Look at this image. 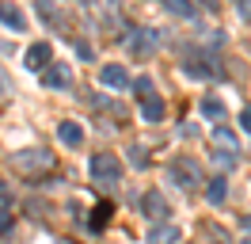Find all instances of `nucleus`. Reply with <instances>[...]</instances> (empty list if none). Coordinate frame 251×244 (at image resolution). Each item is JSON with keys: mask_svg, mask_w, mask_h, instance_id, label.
Listing matches in <instances>:
<instances>
[{"mask_svg": "<svg viewBox=\"0 0 251 244\" xmlns=\"http://www.w3.org/2000/svg\"><path fill=\"white\" fill-rule=\"evenodd\" d=\"M0 23L8 30H27V15L19 12L16 4H0Z\"/></svg>", "mask_w": 251, "mask_h": 244, "instance_id": "nucleus-12", "label": "nucleus"}, {"mask_svg": "<svg viewBox=\"0 0 251 244\" xmlns=\"http://www.w3.org/2000/svg\"><path fill=\"white\" fill-rule=\"evenodd\" d=\"M172 180H175V187L194 191V187H202V168L194 164L190 156H179V160H172Z\"/></svg>", "mask_w": 251, "mask_h": 244, "instance_id": "nucleus-3", "label": "nucleus"}, {"mask_svg": "<svg viewBox=\"0 0 251 244\" xmlns=\"http://www.w3.org/2000/svg\"><path fill=\"white\" fill-rule=\"evenodd\" d=\"M183 73H187L190 80H205V76H209V69H202V61H187V65H183Z\"/></svg>", "mask_w": 251, "mask_h": 244, "instance_id": "nucleus-19", "label": "nucleus"}, {"mask_svg": "<svg viewBox=\"0 0 251 244\" xmlns=\"http://www.w3.org/2000/svg\"><path fill=\"white\" fill-rule=\"evenodd\" d=\"M88 172H92V180H95V183L110 187V183L122 180V160H118V156H110V152H95L92 164H88Z\"/></svg>", "mask_w": 251, "mask_h": 244, "instance_id": "nucleus-2", "label": "nucleus"}, {"mask_svg": "<svg viewBox=\"0 0 251 244\" xmlns=\"http://www.w3.org/2000/svg\"><path fill=\"white\" fill-rule=\"evenodd\" d=\"M179 241H183V233H179V225H172V221L149 229V244H179Z\"/></svg>", "mask_w": 251, "mask_h": 244, "instance_id": "nucleus-9", "label": "nucleus"}, {"mask_svg": "<svg viewBox=\"0 0 251 244\" xmlns=\"http://www.w3.org/2000/svg\"><path fill=\"white\" fill-rule=\"evenodd\" d=\"M225 195H228V183L221 180V176L205 183V198H209V206H221V202H225Z\"/></svg>", "mask_w": 251, "mask_h": 244, "instance_id": "nucleus-15", "label": "nucleus"}, {"mask_svg": "<svg viewBox=\"0 0 251 244\" xmlns=\"http://www.w3.org/2000/svg\"><path fill=\"white\" fill-rule=\"evenodd\" d=\"M42 84L46 88H69L73 84V69L69 65H50L46 73H42Z\"/></svg>", "mask_w": 251, "mask_h": 244, "instance_id": "nucleus-10", "label": "nucleus"}, {"mask_svg": "<svg viewBox=\"0 0 251 244\" xmlns=\"http://www.w3.org/2000/svg\"><path fill=\"white\" fill-rule=\"evenodd\" d=\"M141 115H145V122H160L164 119V99H160V95H149L141 103Z\"/></svg>", "mask_w": 251, "mask_h": 244, "instance_id": "nucleus-16", "label": "nucleus"}, {"mask_svg": "<svg viewBox=\"0 0 251 244\" xmlns=\"http://www.w3.org/2000/svg\"><path fill=\"white\" fill-rule=\"evenodd\" d=\"M129 164L133 168H149V149H145V145H133V149H129Z\"/></svg>", "mask_w": 251, "mask_h": 244, "instance_id": "nucleus-18", "label": "nucleus"}, {"mask_svg": "<svg viewBox=\"0 0 251 244\" xmlns=\"http://www.w3.org/2000/svg\"><path fill=\"white\" fill-rule=\"evenodd\" d=\"M240 126H244V130L251 134V107H244V115H240Z\"/></svg>", "mask_w": 251, "mask_h": 244, "instance_id": "nucleus-24", "label": "nucleus"}, {"mask_svg": "<svg viewBox=\"0 0 251 244\" xmlns=\"http://www.w3.org/2000/svg\"><path fill=\"white\" fill-rule=\"evenodd\" d=\"M133 92H137L141 99H149V95H152V76H137V80H133Z\"/></svg>", "mask_w": 251, "mask_h": 244, "instance_id": "nucleus-20", "label": "nucleus"}, {"mask_svg": "<svg viewBox=\"0 0 251 244\" xmlns=\"http://www.w3.org/2000/svg\"><path fill=\"white\" fill-rule=\"evenodd\" d=\"M236 12H240V19H251V0H240V4H236Z\"/></svg>", "mask_w": 251, "mask_h": 244, "instance_id": "nucleus-22", "label": "nucleus"}, {"mask_svg": "<svg viewBox=\"0 0 251 244\" xmlns=\"http://www.w3.org/2000/svg\"><path fill=\"white\" fill-rule=\"evenodd\" d=\"M198 134V130H194V122H183V126H179V137H194Z\"/></svg>", "mask_w": 251, "mask_h": 244, "instance_id": "nucleus-23", "label": "nucleus"}, {"mask_svg": "<svg viewBox=\"0 0 251 244\" xmlns=\"http://www.w3.org/2000/svg\"><path fill=\"white\" fill-rule=\"evenodd\" d=\"M110 214H114V206H110V202H99V206L92 210L88 229H92V233H103V229H107V221H110Z\"/></svg>", "mask_w": 251, "mask_h": 244, "instance_id": "nucleus-13", "label": "nucleus"}, {"mask_svg": "<svg viewBox=\"0 0 251 244\" xmlns=\"http://www.w3.org/2000/svg\"><path fill=\"white\" fill-rule=\"evenodd\" d=\"M57 141H61L65 149H80V145H84V130H80V122L65 119L61 126H57Z\"/></svg>", "mask_w": 251, "mask_h": 244, "instance_id": "nucleus-7", "label": "nucleus"}, {"mask_svg": "<svg viewBox=\"0 0 251 244\" xmlns=\"http://www.w3.org/2000/svg\"><path fill=\"white\" fill-rule=\"evenodd\" d=\"M8 95H12V80H8L4 69H0V99H8Z\"/></svg>", "mask_w": 251, "mask_h": 244, "instance_id": "nucleus-21", "label": "nucleus"}, {"mask_svg": "<svg viewBox=\"0 0 251 244\" xmlns=\"http://www.w3.org/2000/svg\"><path fill=\"white\" fill-rule=\"evenodd\" d=\"M168 12H172V15H187V19H194V15H198V8H194V4H187V0H168Z\"/></svg>", "mask_w": 251, "mask_h": 244, "instance_id": "nucleus-17", "label": "nucleus"}, {"mask_svg": "<svg viewBox=\"0 0 251 244\" xmlns=\"http://www.w3.org/2000/svg\"><path fill=\"white\" fill-rule=\"evenodd\" d=\"M244 225H248V229H251V214H248V217H244Z\"/></svg>", "mask_w": 251, "mask_h": 244, "instance_id": "nucleus-26", "label": "nucleus"}, {"mask_svg": "<svg viewBox=\"0 0 251 244\" xmlns=\"http://www.w3.org/2000/svg\"><path fill=\"white\" fill-rule=\"evenodd\" d=\"M202 115H205L209 122H217V126H221L228 111H225V103H221V99H213V95H205V99H202Z\"/></svg>", "mask_w": 251, "mask_h": 244, "instance_id": "nucleus-14", "label": "nucleus"}, {"mask_svg": "<svg viewBox=\"0 0 251 244\" xmlns=\"http://www.w3.org/2000/svg\"><path fill=\"white\" fill-rule=\"evenodd\" d=\"M12 168L23 172V176H42V172L53 168V156L46 149H19V152H12Z\"/></svg>", "mask_w": 251, "mask_h": 244, "instance_id": "nucleus-1", "label": "nucleus"}, {"mask_svg": "<svg viewBox=\"0 0 251 244\" xmlns=\"http://www.w3.org/2000/svg\"><path fill=\"white\" fill-rule=\"evenodd\" d=\"M213 149H217L221 156L240 160V141H236V134L228 130V126H213Z\"/></svg>", "mask_w": 251, "mask_h": 244, "instance_id": "nucleus-6", "label": "nucleus"}, {"mask_svg": "<svg viewBox=\"0 0 251 244\" xmlns=\"http://www.w3.org/2000/svg\"><path fill=\"white\" fill-rule=\"evenodd\" d=\"M23 61H27L31 73H46L50 65H53V50H50V42H34L31 50L23 54Z\"/></svg>", "mask_w": 251, "mask_h": 244, "instance_id": "nucleus-5", "label": "nucleus"}, {"mask_svg": "<svg viewBox=\"0 0 251 244\" xmlns=\"http://www.w3.org/2000/svg\"><path fill=\"white\" fill-rule=\"evenodd\" d=\"M99 80H103L107 88H126V84H129V76H126V69L118 65V61L103 65V69H99Z\"/></svg>", "mask_w": 251, "mask_h": 244, "instance_id": "nucleus-11", "label": "nucleus"}, {"mask_svg": "<svg viewBox=\"0 0 251 244\" xmlns=\"http://www.w3.org/2000/svg\"><path fill=\"white\" fill-rule=\"evenodd\" d=\"M240 244H251V241H248V237H244V241H240Z\"/></svg>", "mask_w": 251, "mask_h": 244, "instance_id": "nucleus-27", "label": "nucleus"}, {"mask_svg": "<svg viewBox=\"0 0 251 244\" xmlns=\"http://www.w3.org/2000/svg\"><path fill=\"white\" fill-rule=\"evenodd\" d=\"M160 42V34L152 27H141V30H133V34H126V50L133 54V58H149L152 50H156Z\"/></svg>", "mask_w": 251, "mask_h": 244, "instance_id": "nucleus-4", "label": "nucleus"}, {"mask_svg": "<svg viewBox=\"0 0 251 244\" xmlns=\"http://www.w3.org/2000/svg\"><path fill=\"white\" fill-rule=\"evenodd\" d=\"M8 202H12V195H8V191H4V183H0V206H8Z\"/></svg>", "mask_w": 251, "mask_h": 244, "instance_id": "nucleus-25", "label": "nucleus"}, {"mask_svg": "<svg viewBox=\"0 0 251 244\" xmlns=\"http://www.w3.org/2000/svg\"><path fill=\"white\" fill-rule=\"evenodd\" d=\"M141 206H145V214H149V217H156V225H164V217H172V210H168V198L160 195V191H149Z\"/></svg>", "mask_w": 251, "mask_h": 244, "instance_id": "nucleus-8", "label": "nucleus"}]
</instances>
